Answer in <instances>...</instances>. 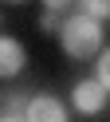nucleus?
<instances>
[{
  "mask_svg": "<svg viewBox=\"0 0 110 122\" xmlns=\"http://www.w3.org/2000/svg\"><path fill=\"white\" fill-rule=\"evenodd\" d=\"M55 36H59L67 59H90V55L102 51V24L90 20V16H83V12H75V8L63 16V24H59Z\"/></svg>",
  "mask_w": 110,
  "mask_h": 122,
  "instance_id": "nucleus-1",
  "label": "nucleus"
},
{
  "mask_svg": "<svg viewBox=\"0 0 110 122\" xmlns=\"http://www.w3.org/2000/svg\"><path fill=\"white\" fill-rule=\"evenodd\" d=\"M94 83H102L110 91V51H98L94 55Z\"/></svg>",
  "mask_w": 110,
  "mask_h": 122,
  "instance_id": "nucleus-7",
  "label": "nucleus"
},
{
  "mask_svg": "<svg viewBox=\"0 0 110 122\" xmlns=\"http://www.w3.org/2000/svg\"><path fill=\"white\" fill-rule=\"evenodd\" d=\"M0 122H24V118H12V114H0Z\"/></svg>",
  "mask_w": 110,
  "mask_h": 122,
  "instance_id": "nucleus-10",
  "label": "nucleus"
},
{
  "mask_svg": "<svg viewBox=\"0 0 110 122\" xmlns=\"http://www.w3.org/2000/svg\"><path fill=\"white\" fill-rule=\"evenodd\" d=\"M24 102H28V95H20V91H8V95H0V114H12V118H20V114H24Z\"/></svg>",
  "mask_w": 110,
  "mask_h": 122,
  "instance_id": "nucleus-6",
  "label": "nucleus"
},
{
  "mask_svg": "<svg viewBox=\"0 0 110 122\" xmlns=\"http://www.w3.org/2000/svg\"><path fill=\"white\" fill-rule=\"evenodd\" d=\"M28 67V51L16 36H4L0 32V79H16V75Z\"/></svg>",
  "mask_w": 110,
  "mask_h": 122,
  "instance_id": "nucleus-4",
  "label": "nucleus"
},
{
  "mask_svg": "<svg viewBox=\"0 0 110 122\" xmlns=\"http://www.w3.org/2000/svg\"><path fill=\"white\" fill-rule=\"evenodd\" d=\"M20 118L24 122H67V106L55 95H28Z\"/></svg>",
  "mask_w": 110,
  "mask_h": 122,
  "instance_id": "nucleus-3",
  "label": "nucleus"
},
{
  "mask_svg": "<svg viewBox=\"0 0 110 122\" xmlns=\"http://www.w3.org/2000/svg\"><path fill=\"white\" fill-rule=\"evenodd\" d=\"M75 12H83V16H90V20H106L110 16V0H75Z\"/></svg>",
  "mask_w": 110,
  "mask_h": 122,
  "instance_id": "nucleus-5",
  "label": "nucleus"
},
{
  "mask_svg": "<svg viewBox=\"0 0 110 122\" xmlns=\"http://www.w3.org/2000/svg\"><path fill=\"white\" fill-rule=\"evenodd\" d=\"M71 8H75V0H43V12H59V16H67Z\"/></svg>",
  "mask_w": 110,
  "mask_h": 122,
  "instance_id": "nucleus-9",
  "label": "nucleus"
},
{
  "mask_svg": "<svg viewBox=\"0 0 110 122\" xmlns=\"http://www.w3.org/2000/svg\"><path fill=\"white\" fill-rule=\"evenodd\" d=\"M106 95H110V91L102 87V83L79 79L75 87H71V106H75L79 114H102V110H106Z\"/></svg>",
  "mask_w": 110,
  "mask_h": 122,
  "instance_id": "nucleus-2",
  "label": "nucleus"
},
{
  "mask_svg": "<svg viewBox=\"0 0 110 122\" xmlns=\"http://www.w3.org/2000/svg\"><path fill=\"white\" fill-rule=\"evenodd\" d=\"M59 24H63L59 12H39V32H43V36H55V32H59Z\"/></svg>",
  "mask_w": 110,
  "mask_h": 122,
  "instance_id": "nucleus-8",
  "label": "nucleus"
},
{
  "mask_svg": "<svg viewBox=\"0 0 110 122\" xmlns=\"http://www.w3.org/2000/svg\"><path fill=\"white\" fill-rule=\"evenodd\" d=\"M8 4H24V0H8Z\"/></svg>",
  "mask_w": 110,
  "mask_h": 122,
  "instance_id": "nucleus-11",
  "label": "nucleus"
}]
</instances>
